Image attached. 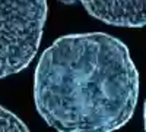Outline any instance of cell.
<instances>
[{
	"label": "cell",
	"instance_id": "cell-1",
	"mask_svg": "<svg viewBox=\"0 0 146 132\" xmlns=\"http://www.w3.org/2000/svg\"><path fill=\"white\" fill-rule=\"evenodd\" d=\"M137 97L129 49L104 32L60 37L35 69V107L57 132H114L129 122Z\"/></svg>",
	"mask_w": 146,
	"mask_h": 132
},
{
	"label": "cell",
	"instance_id": "cell-2",
	"mask_svg": "<svg viewBox=\"0 0 146 132\" xmlns=\"http://www.w3.org/2000/svg\"><path fill=\"white\" fill-rule=\"evenodd\" d=\"M45 18L47 0H0V79L32 62Z\"/></svg>",
	"mask_w": 146,
	"mask_h": 132
},
{
	"label": "cell",
	"instance_id": "cell-3",
	"mask_svg": "<svg viewBox=\"0 0 146 132\" xmlns=\"http://www.w3.org/2000/svg\"><path fill=\"white\" fill-rule=\"evenodd\" d=\"M95 19L113 27L142 28L146 25V0H79Z\"/></svg>",
	"mask_w": 146,
	"mask_h": 132
},
{
	"label": "cell",
	"instance_id": "cell-4",
	"mask_svg": "<svg viewBox=\"0 0 146 132\" xmlns=\"http://www.w3.org/2000/svg\"><path fill=\"white\" fill-rule=\"evenodd\" d=\"M0 132H29V129L15 113L0 106Z\"/></svg>",
	"mask_w": 146,
	"mask_h": 132
},
{
	"label": "cell",
	"instance_id": "cell-5",
	"mask_svg": "<svg viewBox=\"0 0 146 132\" xmlns=\"http://www.w3.org/2000/svg\"><path fill=\"white\" fill-rule=\"evenodd\" d=\"M58 2H62L63 5H75V3L79 2V0H58Z\"/></svg>",
	"mask_w": 146,
	"mask_h": 132
},
{
	"label": "cell",
	"instance_id": "cell-6",
	"mask_svg": "<svg viewBox=\"0 0 146 132\" xmlns=\"http://www.w3.org/2000/svg\"><path fill=\"white\" fill-rule=\"evenodd\" d=\"M143 116H145V129H146V101H145V110H143Z\"/></svg>",
	"mask_w": 146,
	"mask_h": 132
}]
</instances>
